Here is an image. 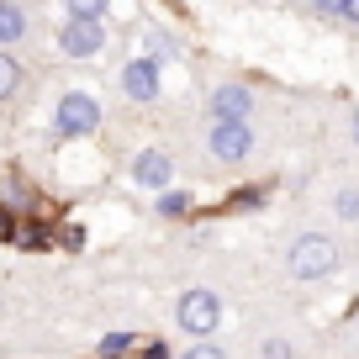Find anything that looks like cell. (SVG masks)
Wrapping results in <instances>:
<instances>
[{"label": "cell", "instance_id": "1", "mask_svg": "<svg viewBox=\"0 0 359 359\" xmlns=\"http://www.w3.org/2000/svg\"><path fill=\"white\" fill-rule=\"evenodd\" d=\"M333 269H338V243L333 238H323V233L296 238V248H291V275L296 280H323Z\"/></svg>", "mask_w": 359, "mask_h": 359}, {"label": "cell", "instance_id": "2", "mask_svg": "<svg viewBox=\"0 0 359 359\" xmlns=\"http://www.w3.org/2000/svg\"><path fill=\"white\" fill-rule=\"evenodd\" d=\"M101 127V106L90 101V95H79V90H69L64 101H58V133L64 137H90Z\"/></svg>", "mask_w": 359, "mask_h": 359}, {"label": "cell", "instance_id": "3", "mask_svg": "<svg viewBox=\"0 0 359 359\" xmlns=\"http://www.w3.org/2000/svg\"><path fill=\"white\" fill-rule=\"evenodd\" d=\"M217 323H222V302H217L212 291H185L180 296V327H185V333L206 338Z\"/></svg>", "mask_w": 359, "mask_h": 359}, {"label": "cell", "instance_id": "4", "mask_svg": "<svg viewBox=\"0 0 359 359\" xmlns=\"http://www.w3.org/2000/svg\"><path fill=\"white\" fill-rule=\"evenodd\" d=\"M212 154L222 158V164L248 158V154H254V133H248V122H217L212 127Z\"/></svg>", "mask_w": 359, "mask_h": 359}, {"label": "cell", "instance_id": "5", "mask_svg": "<svg viewBox=\"0 0 359 359\" xmlns=\"http://www.w3.org/2000/svg\"><path fill=\"white\" fill-rule=\"evenodd\" d=\"M64 53H74V58H90L95 48L106 43V32H101V16H69V27H64Z\"/></svg>", "mask_w": 359, "mask_h": 359}, {"label": "cell", "instance_id": "6", "mask_svg": "<svg viewBox=\"0 0 359 359\" xmlns=\"http://www.w3.org/2000/svg\"><path fill=\"white\" fill-rule=\"evenodd\" d=\"M133 175H137V185H148V191H164L169 175H175V158H169L164 148H143L137 164H133Z\"/></svg>", "mask_w": 359, "mask_h": 359}, {"label": "cell", "instance_id": "7", "mask_svg": "<svg viewBox=\"0 0 359 359\" xmlns=\"http://www.w3.org/2000/svg\"><path fill=\"white\" fill-rule=\"evenodd\" d=\"M122 90L133 101H154L158 95V64L154 58H133V64L122 69Z\"/></svg>", "mask_w": 359, "mask_h": 359}, {"label": "cell", "instance_id": "8", "mask_svg": "<svg viewBox=\"0 0 359 359\" xmlns=\"http://www.w3.org/2000/svg\"><path fill=\"white\" fill-rule=\"evenodd\" d=\"M248 111H254V95H248L243 85H222L212 95V116L217 122H248Z\"/></svg>", "mask_w": 359, "mask_h": 359}, {"label": "cell", "instance_id": "9", "mask_svg": "<svg viewBox=\"0 0 359 359\" xmlns=\"http://www.w3.org/2000/svg\"><path fill=\"white\" fill-rule=\"evenodd\" d=\"M22 37H27V11L0 0V43H22Z\"/></svg>", "mask_w": 359, "mask_h": 359}, {"label": "cell", "instance_id": "10", "mask_svg": "<svg viewBox=\"0 0 359 359\" xmlns=\"http://www.w3.org/2000/svg\"><path fill=\"white\" fill-rule=\"evenodd\" d=\"M16 85H22V64H16L11 53H0V101L16 95Z\"/></svg>", "mask_w": 359, "mask_h": 359}, {"label": "cell", "instance_id": "11", "mask_svg": "<svg viewBox=\"0 0 359 359\" xmlns=\"http://www.w3.org/2000/svg\"><path fill=\"white\" fill-rule=\"evenodd\" d=\"M158 212H164V217H185V212H191V196H185V191H164V196H158Z\"/></svg>", "mask_w": 359, "mask_h": 359}, {"label": "cell", "instance_id": "12", "mask_svg": "<svg viewBox=\"0 0 359 359\" xmlns=\"http://www.w3.org/2000/svg\"><path fill=\"white\" fill-rule=\"evenodd\" d=\"M148 53H154V58H175L180 48H175V37H169V32H148Z\"/></svg>", "mask_w": 359, "mask_h": 359}, {"label": "cell", "instance_id": "13", "mask_svg": "<svg viewBox=\"0 0 359 359\" xmlns=\"http://www.w3.org/2000/svg\"><path fill=\"white\" fill-rule=\"evenodd\" d=\"M16 243H27V248H48V227H43V222H27L22 233H16Z\"/></svg>", "mask_w": 359, "mask_h": 359}, {"label": "cell", "instance_id": "14", "mask_svg": "<svg viewBox=\"0 0 359 359\" xmlns=\"http://www.w3.org/2000/svg\"><path fill=\"white\" fill-rule=\"evenodd\" d=\"M127 348H133V333H106V338H101V354H106V359L127 354Z\"/></svg>", "mask_w": 359, "mask_h": 359}, {"label": "cell", "instance_id": "15", "mask_svg": "<svg viewBox=\"0 0 359 359\" xmlns=\"http://www.w3.org/2000/svg\"><path fill=\"white\" fill-rule=\"evenodd\" d=\"M106 0H69V16H101Z\"/></svg>", "mask_w": 359, "mask_h": 359}, {"label": "cell", "instance_id": "16", "mask_svg": "<svg viewBox=\"0 0 359 359\" xmlns=\"http://www.w3.org/2000/svg\"><path fill=\"white\" fill-rule=\"evenodd\" d=\"M16 233H22V227H16V212H11V206H0V238L16 243Z\"/></svg>", "mask_w": 359, "mask_h": 359}, {"label": "cell", "instance_id": "17", "mask_svg": "<svg viewBox=\"0 0 359 359\" xmlns=\"http://www.w3.org/2000/svg\"><path fill=\"white\" fill-rule=\"evenodd\" d=\"M338 217H348V222L359 217V191H344V196H338Z\"/></svg>", "mask_w": 359, "mask_h": 359}, {"label": "cell", "instance_id": "18", "mask_svg": "<svg viewBox=\"0 0 359 359\" xmlns=\"http://www.w3.org/2000/svg\"><path fill=\"white\" fill-rule=\"evenodd\" d=\"M58 243H64V248H85V227H64V233H58Z\"/></svg>", "mask_w": 359, "mask_h": 359}, {"label": "cell", "instance_id": "19", "mask_svg": "<svg viewBox=\"0 0 359 359\" xmlns=\"http://www.w3.org/2000/svg\"><path fill=\"white\" fill-rule=\"evenodd\" d=\"M264 359H291V344H285V338H269V344H264Z\"/></svg>", "mask_w": 359, "mask_h": 359}, {"label": "cell", "instance_id": "20", "mask_svg": "<svg viewBox=\"0 0 359 359\" xmlns=\"http://www.w3.org/2000/svg\"><path fill=\"white\" fill-rule=\"evenodd\" d=\"M185 359H227V354L212 348V344H196V348H185Z\"/></svg>", "mask_w": 359, "mask_h": 359}, {"label": "cell", "instance_id": "21", "mask_svg": "<svg viewBox=\"0 0 359 359\" xmlns=\"http://www.w3.org/2000/svg\"><path fill=\"white\" fill-rule=\"evenodd\" d=\"M317 11H327V16H344V0H317Z\"/></svg>", "mask_w": 359, "mask_h": 359}, {"label": "cell", "instance_id": "22", "mask_svg": "<svg viewBox=\"0 0 359 359\" xmlns=\"http://www.w3.org/2000/svg\"><path fill=\"white\" fill-rule=\"evenodd\" d=\"M143 359H169V344H148V348H143Z\"/></svg>", "mask_w": 359, "mask_h": 359}, {"label": "cell", "instance_id": "23", "mask_svg": "<svg viewBox=\"0 0 359 359\" xmlns=\"http://www.w3.org/2000/svg\"><path fill=\"white\" fill-rule=\"evenodd\" d=\"M344 22H354V27H359V0H344Z\"/></svg>", "mask_w": 359, "mask_h": 359}, {"label": "cell", "instance_id": "24", "mask_svg": "<svg viewBox=\"0 0 359 359\" xmlns=\"http://www.w3.org/2000/svg\"><path fill=\"white\" fill-rule=\"evenodd\" d=\"M354 143H359V111H354Z\"/></svg>", "mask_w": 359, "mask_h": 359}, {"label": "cell", "instance_id": "25", "mask_svg": "<svg viewBox=\"0 0 359 359\" xmlns=\"http://www.w3.org/2000/svg\"><path fill=\"white\" fill-rule=\"evenodd\" d=\"M354 317H359V306H354Z\"/></svg>", "mask_w": 359, "mask_h": 359}]
</instances>
